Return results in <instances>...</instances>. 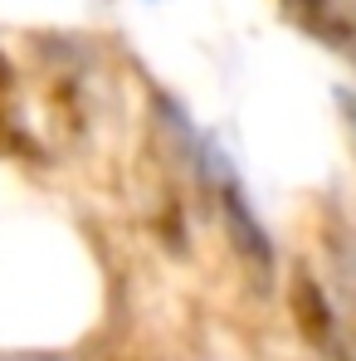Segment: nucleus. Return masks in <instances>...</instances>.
<instances>
[{"mask_svg":"<svg viewBox=\"0 0 356 361\" xmlns=\"http://www.w3.org/2000/svg\"><path fill=\"white\" fill-rule=\"evenodd\" d=\"M288 312H293V327H297V337H302L307 347H317V352L332 347L337 322H332V307H327L322 283H317L307 269H297L293 283H288Z\"/></svg>","mask_w":356,"mask_h":361,"instance_id":"1","label":"nucleus"}]
</instances>
